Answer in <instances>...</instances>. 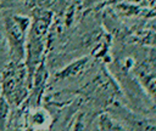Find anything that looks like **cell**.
Here are the masks:
<instances>
[{
  "instance_id": "obj_2",
  "label": "cell",
  "mask_w": 156,
  "mask_h": 131,
  "mask_svg": "<svg viewBox=\"0 0 156 131\" xmlns=\"http://www.w3.org/2000/svg\"><path fill=\"white\" fill-rule=\"evenodd\" d=\"M50 17L49 15H38L27 34V67H28V76L32 79L34 75V70L38 66L40 53L44 49V41L46 30L49 27Z\"/></svg>"
},
{
  "instance_id": "obj_7",
  "label": "cell",
  "mask_w": 156,
  "mask_h": 131,
  "mask_svg": "<svg viewBox=\"0 0 156 131\" xmlns=\"http://www.w3.org/2000/svg\"><path fill=\"white\" fill-rule=\"evenodd\" d=\"M9 107H10L9 102L2 96V93H0V130L4 129L5 123L7 120V116H9Z\"/></svg>"
},
{
  "instance_id": "obj_6",
  "label": "cell",
  "mask_w": 156,
  "mask_h": 131,
  "mask_svg": "<svg viewBox=\"0 0 156 131\" xmlns=\"http://www.w3.org/2000/svg\"><path fill=\"white\" fill-rule=\"evenodd\" d=\"M49 114L44 110V109H37L33 114H32V123L34 126L37 127H43L48 124L49 121Z\"/></svg>"
},
{
  "instance_id": "obj_8",
  "label": "cell",
  "mask_w": 156,
  "mask_h": 131,
  "mask_svg": "<svg viewBox=\"0 0 156 131\" xmlns=\"http://www.w3.org/2000/svg\"><path fill=\"white\" fill-rule=\"evenodd\" d=\"M84 126H85V125H84V120H83V118L80 116L79 119H77V121H76V124H74L72 131H85V127H84Z\"/></svg>"
},
{
  "instance_id": "obj_4",
  "label": "cell",
  "mask_w": 156,
  "mask_h": 131,
  "mask_svg": "<svg viewBox=\"0 0 156 131\" xmlns=\"http://www.w3.org/2000/svg\"><path fill=\"white\" fill-rule=\"evenodd\" d=\"M89 64H90L89 58L84 57L83 59H80L78 62H74L69 67H67L66 69H63L58 74L61 76L60 79H76L78 76H80L85 72V69H87V67H89Z\"/></svg>"
},
{
  "instance_id": "obj_3",
  "label": "cell",
  "mask_w": 156,
  "mask_h": 131,
  "mask_svg": "<svg viewBox=\"0 0 156 131\" xmlns=\"http://www.w3.org/2000/svg\"><path fill=\"white\" fill-rule=\"evenodd\" d=\"M7 39L11 47V55L13 59L22 61L24 57V44L27 40L29 19L21 16H11L5 22Z\"/></svg>"
},
{
  "instance_id": "obj_1",
  "label": "cell",
  "mask_w": 156,
  "mask_h": 131,
  "mask_svg": "<svg viewBox=\"0 0 156 131\" xmlns=\"http://www.w3.org/2000/svg\"><path fill=\"white\" fill-rule=\"evenodd\" d=\"M2 96L9 104L18 106L27 95V68L22 61L12 59L2 73Z\"/></svg>"
},
{
  "instance_id": "obj_5",
  "label": "cell",
  "mask_w": 156,
  "mask_h": 131,
  "mask_svg": "<svg viewBox=\"0 0 156 131\" xmlns=\"http://www.w3.org/2000/svg\"><path fill=\"white\" fill-rule=\"evenodd\" d=\"M100 131H129L123 124H119L108 114H101L99 118Z\"/></svg>"
}]
</instances>
